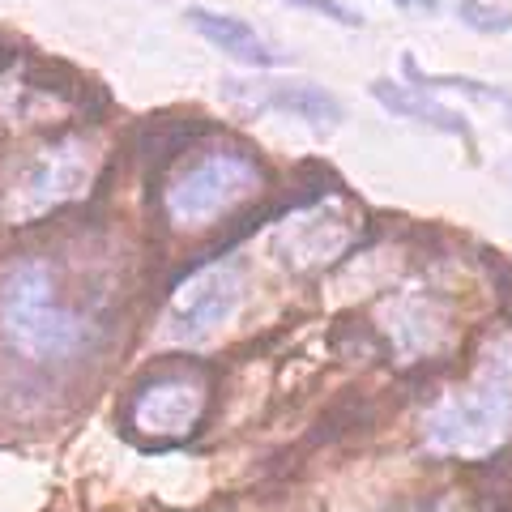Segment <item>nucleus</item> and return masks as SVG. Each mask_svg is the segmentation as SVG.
<instances>
[{
	"instance_id": "obj_1",
	"label": "nucleus",
	"mask_w": 512,
	"mask_h": 512,
	"mask_svg": "<svg viewBox=\"0 0 512 512\" xmlns=\"http://www.w3.org/2000/svg\"><path fill=\"white\" fill-rule=\"evenodd\" d=\"M0 333L30 363H69L90 346V320L60 295L52 265L22 256L0 274Z\"/></svg>"
},
{
	"instance_id": "obj_2",
	"label": "nucleus",
	"mask_w": 512,
	"mask_h": 512,
	"mask_svg": "<svg viewBox=\"0 0 512 512\" xmlns=\"http://www.w3.org/2000/svg\"><path fill=\"white\" fill-rule=\"evenodd\" d=\"M512 427V346H495L466 389L440 397L427 414V448L444 457L483 461Z\"/></svg>"
},
{
	"instance_id": "obj_3",
	"label": "nucleus",
	"mask_w": 512,
	"mask_h": 512,
	"mask_svg": "<svg viewBox=\"0 0 512 512\" xmlns=\"http://www.w3.org/2000/svg\"><path fill=\"white\" fill-rule=\"evenodd\" d=\"M265 171L248 150H201L197 158L175 167L163 188V218L171 227H210L231 214L239 201L261 192Z\"/></svg>"
},
{
	"instance_id": "obj_4",
	"label": "nucleus",
	"mask_w": 512,
	"mask_h": 512,
	"mask_svg": "<svg viewBox=\"0 0 512 512\" xmlns=\"http://www.w3.org/2000/svg\"><path fill=\"white\" fill-rule=\"evenodd\" d=\"M94 141L73 133L56 137L52 146H43L26 158L5 188V218L9 222H39L43 214H56L60 205L77 201L94 180Z\"/></svg>"
},
{
	"instance_id": "obj_5",
	"label": "nucleus",
	"mask_w": 512,
	"mask_h": 512,
	"mask_svg": "<svg viewBox=\"0 0 512 512\" xmlns=\"http://www.w3.org/2000/svg\"><path fill=\"white\" fill-rule=\"evenodd\" d=\"M205 406H210V380L197 367L163 372L146 380L128 402V427L154 444H175L197 431Z\"/></svg>"
},
{
	"instance_id": "obj_6",
	"label": "nucleus",
	"mask_w": 512,
	"mask_h": 512,
	"mask_svg": "<svg viewBox=\"0 0 512 512\" xmlns=\"http://www.w3.org/2000/svg\"><path fill=\"white\" fill-rule=\"evenodd\" d=\"M239 299H244V278L239 265H201L192 269L188 282L175 286L167 303V338L180 346H197L210 333H218L235 316Z\"/></svg>"
},
{
	"instance_id": "obj_7",
	"label": "nucleus",
	"mask_w": 512,
	"mask_h": 512,
	"mask_svg": "<svg viewBox=\"0 0 512 512\" xmlns=\"http://www.w3.org/2000/svg\"><path fill=\"white\" fill-rule=\"evenodd\" d=\"M231 99L256 107V111H278V116H291L312 124L316 133H329V128L342 124V103L338 94L325 90V86H312V82H227Z\"/></svg>"
},
{
	"instance_id": "obj_8",
	"label": "nucleus",
	"mask_w": 512,
	"mask_h": 512,
	"mask_svg": "<svg viewBox=\"0 0 512 512\" xmlns=\"http://www.w3.org/2000/svg\"><path fill=\"white\" fill-rule=\"evenodd\" d=\"M274 248L282 256V265H291L295 274H316V269L342 261L355 248V227L338 214H299V218H286Z\"/></svg>"
},
{
	"instance_id": "obj_9",
	"label": "nucleus",
	"mask_w": 512,
	"mask_h": 512,
	"mask_svg": "<svg viewBox=\"0 0 512 512\" xmlns=\"http://www.w3.org/2000/svg\"><path fill=\"white\" fill-rule=\"evenodd\" d=\"M184 18L210 47H218L222 56H231L239 64H248V69H282V64H291V56L278 52V47L269 43L261 30L248 26L244 18H235V13H218V9L192 5Z\"/></svg>"
},
{
	"instance_id": "obj_10",
	"label": "nucleus",
	"mask_w": 512,
	"mask_h": 512,
	"mask_svg": "<svg viewBox=\"0 0 512 512\" xmlns=\"http://www.w3.org/2000/svg\"><path fill=\"white\" fill-rule=\"evenodd\" d=\"M372 99L389 111L397 120H414V124H427L436 133H448V137H466L470 141V124L461 111L444 107L440 99H431L427 90H414V86H402V82H389V77H376L372 82Z\"/></svg>"
},
{
	"instance_id": "obj_11",
	"label": "nucleus",
	"mask_w": 512,
	"mask_h": 512,
	"mask_svg": "<svg viewBox=\"0 0 512 512\" xmlns=\"http://www.w3.org/2000/svg\"><path fill=\"white\" fill-rule=\"evenodd\" d=\"M457 18L461 26L478 30V35H504L512 30V18L500 5H487V0H457Z\"/></svg>"
},
{
	"instance_id": "obj_12",
	"label": "nucleus",
	"mask_w": 512,
	"mask_h": 512,
	"mask_svg": "<svg viewBox=\"0 0 512 512\" xmlns=\"http://www.w3.org/2000/svg\"><path fill=\"white\" fill-rule=\"evenodd\" d=\"M286 5H291V9L320 13L325 22H338V26H346V30H359V26H363V18L346 5V0H286Z\"/></svg>"
},
{
	"instance_id": "obj_13",
	"label": "nucleus",
	"mask_w": 512,
	"mask_h": 512,
	"mask_svg": "<svg viewBox=\"0 0 512 512\" xmlns=\"http://www.w3.org/2000/svg\"><path fill=\"white\" fill-rule=\"evenodd\" d=\"M487 269H491V278H495V291H500L504 316L512 320V261H504L500 252H487Z\"/></svg>"
},
{
	"instance_id": "obj_14",
	"label": "nucleus",
	"mask_w": 512,
	"mask_h": 512,
	"mask_svg": "<svg viewBox=\"0 0 512 512\" xmlns=\"http://www.w3.org/2000/svg\"><path fill=\"white\" fill-rule=\"evenodd\" d=\"M393 9H406V13H436L444 0H389Z\"/></svg>"
},
{
	"instance_id": "obj_15",
	"label": "nucleus",
	"mask_w": 512,
	"mask_h": 512,
	"mask_svg": "<svg viewBox=\"0 0 512 512\" xmlns=\"http://www.w3.org/2000/svg\"><path fill=\"white\" fill-rule=\"evenodd\" d=\"M508 180H512V167H508Z\"/></svg>"
}]
</instances>
